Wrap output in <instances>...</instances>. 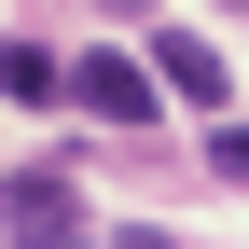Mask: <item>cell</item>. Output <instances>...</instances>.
Listing matches in <instances>:
<instances>
[{"mask_svg":"<svg viewBox=\"0 0 249 249\" xmlns=\"http://www.w3.org/2000/svg\"><path fill=\"white\" fill-rule=\"evenodd\" d=\"M70 111H97V124H152V111H166V83H152L139 55H83V70H70Z\"/></svg>","mask_w":249,"mask_h":249,"instance_id":"obj_1","label":"cell"},{"mask_svg":"<svg viewBox=\"0 0 249 249\" xmlns=\"http://www.w3.org/2000/svg\"><path fill=\"white\" fill-rule=\"evenodd\" d=\"M208 166H222V180H249V124H222V139H208Z\"/></svg>","mask_w":249,"mask_h":249,"instance_id":"obj_5","label":"cell"},{"mask_svg":"<svg viewBox=\"0 0 249 249\" xmlns=\"http://www.w3.org/2000/svg\"><path fill=\"white\" fill-rule=\"evenodd\" d=\"M152 83H166V97H194V111H222V42L166 28V42H152Z\"/></svg>","mask_w":249,"mask_h":249,"instance_id":"obj_3","label":"cell"},{"mask_svg":"<svg viewBox=\"0 0 249 249\" xmlns=\"http://www.w3.org/2000/svg\"><path fill=\"white\" fill-rule=\"evenodd\" d=\"M0 235H83V194L55 166H28V180H0Z\"/></svg>","mask_w":249,"mask_h":249,"instance_id":"obj_2","label":"cell"},{"mask_svg":"<svg viewBox=\"0 0 249 249\" xmlns=\"http://www.w3.org/2000/svg\"><path fill=\"white\" fill-rule=\"evenodd\" d=\"M0 97H28V111H42V97H70V70H55L42 42H0Z\"/></svg>","mask_w":249,"mask_h":249,"instance_id":"obj_4","label":"cell"},{"mask_svg":"<svg viewBox=\"0 0 249 249\" xmlns=\"http://www.w3.org/2000/svg\"><path fill=\"white\" fill-rule=\"evenodd\" d=\"M124 14H139V0H124Z\"/></svg>","mask_w":249,"mask_h":249,"instance_id":"obj_6","label":"cell"}]
</instances>
